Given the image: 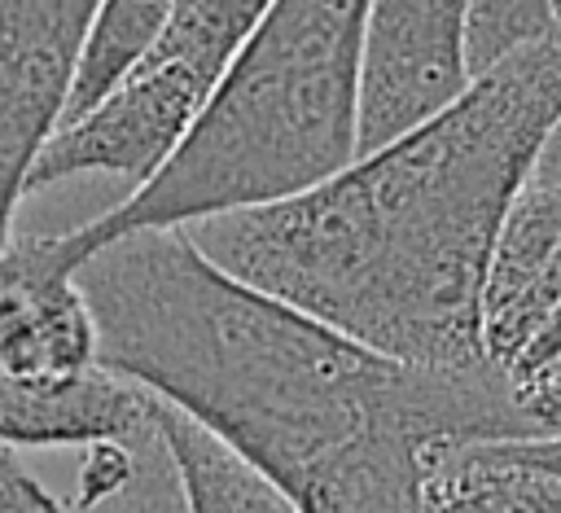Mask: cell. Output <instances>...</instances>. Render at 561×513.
<instances>
[{
  "mask_svg": "<svg viewBox=\"0 0 561 513\" xmlns=\"http://www.w3.org/2000/svg\"><path fill=\"white\" fill-rule=\"evenodd\" d=\"M96 0H0V254L31 167L61 123L79 39Z\"/></svg>",
  "mask_w": 561,
  "mask_h": 513,
  "instance_id": "4",
  "label": "cell"
},
{
  "mask_svg": "<svg viewBox=\"0 0 561 513\" xmlns=\"http://www.w3.org/2000/svg\"><path fill=\"white\" fill-rule=\"evenodd\" d=\"M167 18H171V0H96L79 39V57L57 127L101 105L153 53L158 35L167 31Z\"/></svg>",
  "mask_w": 561,
  "mask_h": 513,
  "instance_id": "11",
  "label": "cell"
},
{
  "mask_svg": "<svg viewBox=\"0 0 561 513\" xmlns=\"http://www.w3.org/2000/svg\"><path fill=\"white\" fill-rule=\"evenodd\" d=\"M504 452H513L517 460H526V465H539V469H548V474H557L561 478V438H548V443H500Z\"/></svg>",
  "mask_w": 561,
  "mask_h": 513,
  "instance_id": "18",
  "label": "cell"
},
{
  "mask_svg": "<svg viewBox=\"0 0 561 513\" xmlns=\"http://www.w3.org/2000/svg\"><path fill=\"white\" fill-rule=\"evenodd\" d=\"M561 114V39L272 206L184 228L228 276L403 364L478 368L500 224Z\"/></svg>",
  "mask_w": 561,
  "mask_h": 513,
  "instance_id": "2",
  "label": "cell"
},
{
  "mask_svg": "<svg viewBox=\"0 0 561 513\" xmlns=\"http://www.w3.org/2000/svg\"><path fill=\"white\" fill-rule=\"evenodd\" d=\"M552 9H557V22H561V0H552Z\"/></svg>",
  "mask_w": 561,
  "mask_h": 513,
  "instance_id": "20",
  "label": "cell"
},
{
  "mask_svg": "<svg viewBox=\"0 0 561 513\" xmlns=\"http://www.w3.org/2000/svg\"><path fill=\"white\" fill-rule=\"evenodd\" d=\"M465 88V0H368L359 153L438 114Z\"/></svg>",
  "mask_w": 561,
  "mask_h": 513,
  "instance_id": "5",
  "label": "cell"
},
{
  "mask_svg": "<svg viewBox=\"0 0 561 513\" xmlns=\"http://www.w3.org/2000/svg\"><path fill=\"white\" fill-rule=\"evenodd\" d=\"M88 513H184L180 487H175V474H171V460H167L153 425L140 438V460H136L131 482L118 495H110L105 504L88 509Z\"/></svg>",
  "mask_w": 561,
  "mask_h": 513,
  "instance_id": "13",
  "label": "cell"
},
{
  "mask_svg": "<svg viewBox=\"0 0 561 513\" xmlns=\"http://www.w3.org/2000/svg\"><path fill=\"white\" fill-rule=\"evenodd\" d=\"M530 180H561V114H557V123H552V132H548L539 158H535Z\"/></svg>",
  "mask_w": 561,
  "mask_h": 513,
  "instance_id": "19",
  "label": "cell"
},
{
  "mask_svg": "<svg viewBox=\"0 0 561 513\" xmlns=\"http://www.w3.org/2000/svg\"><path fill=\"white\" fill-rule=\"evenodd\" d=\"M140 438L136 443H92V447H83V460H79V474H75L70 513H88V509L105 504L110 495H118L131 482L136 460H140Z\"/></svg>",
  "mask_w": 561,
  "mask_h": 513,
  "instance_id": "14",
  "label": "cell"
},
{
  "mask_svg": "<svg viewBox=\"0 0 561 513\" xmlns=\"http://www.w3.org/2000/svg\"><path fill=\"white\" fill-rule=\"evenodd\" d=\"M364 22L368 0H272L180 149L88 224L35 232L39 254L75 272L118 237L272 206L337 175L359 153Z\"/></svg>",
  "mask_w": 561,
  "mask_h": 513,
  "instance_id": "3",
  "label": "cell"
},
{
  "mask_svg": "<svg viewBox=\"0 0 561 513\" xmlns=\"http://www.w3.org/2000/svg\"><path fill=\"white\" fill-rule=\"evenodd\" d=\"M416 513H561V478L500 443H447L421 465Z\"/></svg>",
  "mask_w": 561,
  "mask_h": 513,
  "instance_id": "9",
  "label": "cell"
},
{
  "mask_svg": "<svg viewBox=\"0 0 561 513\" xmlns=\"http://www.w3.org/2000/svg\"><path fill=\"white\" fill-rule=\"evenodd\" d=\"M149 425L171 460L184 513H298L294 500L272 478H263L215 434H206L202 425H193L184 412L167 408L153 395H149Z\"/></svg>",
  "mask_w": 561,
  "mask_h": 513,
  "instance_id": "10",
  "label": "cell"
},
{
  "mask_svg": "<svg viewBox=\"0 0 561 513\" xmlns=\"http://www.w3.org/2000/svg\"><path fill=\"white\" fill-rule=\"evenodd\" d=\"M561 303V180H526L513 197L482 285V351L504 373Z\"/></svg>",
  "mask_w": 561,
  "mask_h": 513,
  "instance_id": "7",
  "label": "cell"
},
{
  "mask_svg": "<svg viewBox=\"0 0 561 513\" xmlns=\"http://www.w3.org/2000/svg\"><path fill=\"white\" fill-rule=\"evenodd\" d=\"M149 430V390L92 364L75 377H0L4 447H92L136 443Z\"/></svg>",
  "mask_w": 561,
  "mask_h": 513,
  "instance_id": "8",
  "label": "cell"
},
{
  "mask_svg": "<svg viewBox=\"0 0 561 513\" xmlns=\"http://www.w3.org/2000/svg\"><path fill=\"white\" fill-rule=\"evenodd\" d=\"M561 39L552 0H465V70L469 83L500 61Z\"/></svg>",
  "mask_w": 561,
  "mask_h": 513,
  "instance_id": "12",
  "label": "cell"
},
{
  "mask_svg": "<svg viewBox=\"0 0 561 513\" xmlns=\"http://www.w3.org/2000/svg\"><path fill=\"white\" fill-rule=\"evenodd\" d=\"M552 360H561V303L543 316V324L530 333V342L508 360L504 377H526V373H535V368H543Z\"/></svg>",
  "mask_w": 561,
  "mask_h": 513,
  "instance_id": "17",
  "label": "cell"
},
{
  "mask_svg": "<svg viewBox=\"0 0 561 513\" xmlns=\"http://www.w3.org/2000/svg\"><path fill=\"white\" fill-rule=\"evenodd\" d=\"M96 364V320L75 272L53 267L35 232L0 254V377L44 381Z\"/></svg>",
  "mask_w": 561,
  "mask_h": 513,
  "instance_id": "6",
  "label": "cell"
},
{
  "mask_svg": "<svg viewBox=\"0 0 561 513\" xmlns=\"http://www.w3.org/2000/svg\"><path fill=\"white\" fill-rule=\"evenodd\" d=\"M508 390H513V408L522 421V443L561 438V360L526 377H508Z\"/></svg>",
  "mask_w": 561,
  "mask_h": 513,
  "instance_id": "15",
  "label": "cell"
},
{
  "mask_svg": "<svg viewBox=\"0 0 561 513\" xmlns=\"http://www.w3.org/2000/svg\"><path fill=\"white\" fill-rule=\"evenodd\" d=\"M0 513H70L22 460L13 447L0 443Z\"/></svg>",
  "mask_w": 561,
  "mask_h": 513,
  "instance_id": "16",
  "label": "cell"
},
{
  "mask_svg": "<svg viewBox=\"0 0 561 513\" xmlns=\"http://www.w3.org/2000/svg\"><path fill=\"white\" fill-rule=\"evenodd\" d=\"M96 364L272 478L298 513H416L447 443H522L495 364L390 360L215 267L184 228L118 237L75 267Z\"/></svg>",
  "mask_w": 561,
  "mask_h": 513,
  "instance_id": "1",
  "label": "cell"
}]
</instances>
